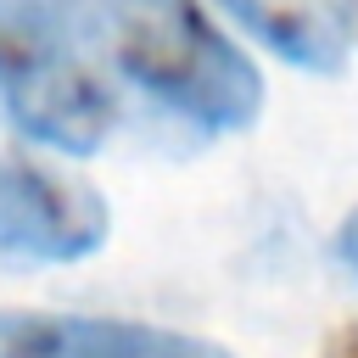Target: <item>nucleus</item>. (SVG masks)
Listing matches in <instances>:
<instances>
[{"label":"nucleus","mask_w":358,"mask_h":358,"mask_svg":"<svg viewBox=\"0 0 358 358\" xmlns=\"http://www.w3.org/2000/svg\"><path fill=\"white\" fill-rule=\"evenodd\" d=\"M336 6H341V17H347V28L358 34V0H336Z\"/></svg>","instance_id":"nucleus-8"},{"label":"nucleus","mask_w":358,"mask_h":358,"mask_svg":"<svg viewBox=\"0 0 358 358\" xmlns=\"http://www.w3.org/2000/svg\"><path fill=\"white\" fill-rule=\"evenodd\" d=\"M324 358H358V324H341V330L324 341Z\"/></svg>","instance_id":"nucleus-7"},{"label":"nucleus","mask_w":358,"mask_h":358,"mask_svg":"<svg viewBox=\"0 0 358 358\" xmlns=\"http://www.w3.org/2000/svg\"><path fill=\"white\" fill-rule=\"evenodd\" d=\"M62 22L123 84L201 134H241L263 117L257 62L201 11V0H50Z\"/></svg>","instance_id":"nucleus-1"},{"label":"nucleus","mask_w":358,"mask_h":358,"mask_svg":"<svg viewBox=\"0 0 358 358\" xmlns=\"http://www.w3.org/2000/svg\"><path fill=\"white\" fill-rule=\"evenodd\" d=\"M112 207L90 179L0 145V252L28 263H78L101 252Z\"/></svg>","instance_id":"nucleus-3"},{"label":"nucleus","mask_w":358,"mask_h":358,"mask_svg":"<svg viewBox=\"0 0 358 358\" xmlns=\"http://www.w3.org/2000/svg\"><path fill=\"white\" fill-rule=\"evenodd\" d=\"M213 11L235 17L257 45H268L280 62L302 73H341L352 28L336 0H207Z\"/></svg>","instance_id":"nucleus-5"},{"label":"nucleus","mask_w":358,"mask_h":358,"mask_svg":"<svg viewBox=\"0 0 358 358\" xmlns=\"http://www.w3.org/2000/svg\"><path fill=\"white\" fill-rule=\"evenodd\" d=\"M336 257L358 274V207H352V213L341 218V229H336Z\"/></svg>","instance_id":"nucleus-6"},{"label":"nucleus","mask_w":358,"mask_h":358,"mask_svg":"<svg viewBox=\"0 0 358 358\" xmlns=\"http://www.w3.org/2000/svg\"><path fill=\"white\" fill-rule=\"evenodd\" d=\"M0 112L62 157H90L117 129V90L50 0H0Z\"/></svg>","instance_id":"nucleus-2"},{"label":"nucleus","mask_w":358,"mask_h":358,"mask_svg":"<svg viewBox=\"0 0 358 358\" xmlns=\"http://www.w3.org/2000/svg\"><path fill=\"white\" fill-rule=\"evenodd\" d=\"M0 358H235L218 341L106 319V313H0Z\"/></svg>","instance_id":"nucleus-4"}]
</instances>
